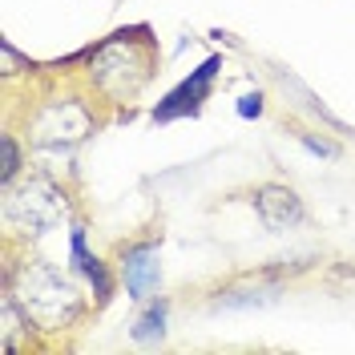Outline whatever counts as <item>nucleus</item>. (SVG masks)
Listing matches in <instances>:
<instances>
[{"label": "nucleus", "instance_id": "6e6552de", "mask_svg": "<svg viewBox=\"0 0 355 355\" xmlns=\"http://www.w3.org/2000/svg\"><path fill=\"white\" fill-rule=\"evenodd\" d=\"M162 323H166V319H162V307H154L150 315H141V323H137L133 335H137V339H154V335L162 339Z\"/></svg>", "mask_w": 355, "mask_h": 355}, {"label": "nucleus", "instance_id": "7ed1b4c3", "mask_svg": "<svg viewBox=\"0 0 355 355\" xmlns=\"http://www.w3.org/2000/svg\"><path fill=\"white\" fill-rule=\"evenodd\" d=\"M93 69H97L93 73L97 85L110 97H133L141 89V81H146V73H150V53L133 41H110L97 53Z\"/></svg>", "mask_w": 355, "mask_h": 355}, {"label": "nucleus", "instance_id": "f257e3e1", "mask_svg": "<svg viewBox=\"0 0 355 355\" xmlns=\"http://www.w3.org/2000/svg\"><path fill=\"white\" fill-rule=\"evenodd\" d=\"M8 299L17 303L24 327L33 323L37 331H65L85 315L81 287L69 275H61L57 266H44V263L24 266L21 275L8 283Z\"/></svg>", "mask_w": 355, "mask_h": 355}, {"label": "nucleus", "instance_id": "20e7f679", "mask_svg": "<svg viewBox=\"0 0 355 355\" xmlns=\"http://www.w3.org/2000/svg\"><path fill=\"white\" fill-rule=\"evenodd\" d=\"M89 125H93V117H89V110L81 101H53V105L37 117L33 137H37L41 150H73V146L89 133Z\"/></svg>", "mask_w": 355, "mask_h": 355}, {"label": "nucleus", "instance_id": "f03ea898", "mask_svg": "<svg viewBox=\"0 0 355 355\" xmlns=\"http://www.w3.org/2000/svg\"><path fill=\"white\" fill-rule=\"evenodd\" d=\"M69 218V198L65 190L49 178H28L4 198V222L8 230L21 234H49Z\"/></svg>", "mask_w": 355, "mask_h": 355}, {"label": "nucleus", "instance_id": "1a4fd4ad", "mask_svg": "<svg viewBox=\"0 0 355 355\" xmlns=\"http://www.w3.org/2000/svg\"><path fill=\"white\" fill-rule=\"evenodd\" d=\"M21 170V154H17V141L4 137V186H12V178Z\"/></svg>", "mask_w": 355, "mask_h": 355}, {"label": "nucleus", "instance_id": "0eeeda50", "mask_svg": "<svg viewBox=\"0 0 355 355\" xmlns=\"http://www.w3.org/2000/svg\"><path fill=\"white\" fill-rule=\"evenodd\" d=\"M214 69H218V61H206V65L198 69V77H194V81H186V85L170 97V105H162V110H157V117H174V113H182V110H198V105H194V101H186V97H206Z\"/></svg>", "mask_w": 355, "mask_h": 355}, {"label": "nucleus", "instance_id": "9d476101", "mask_svg": "<svg viewBox=\"0 0 355 355\" xmlns=\"http://www.w3.org/2000/svg\"><path fill=\"white\" fill-rule=\"evenodd\" d=\"M243 113H259V93L254 97H243Z\"/></svg>", "mask_w": 355, "mask_h": 355}, {"label": "nucleus", "instance_id": "39448f33", "mask_svg": "<svg viewBox=\"0 0 355 355\" xmlns=\"http://www.w3.org/2000/svg\"><path fill=\"white\" fill-rule=\"evenodd\" d=\"M254 210H259V218H263L266 230H295L299 222L307 218V210H303V198L291 190V186H279V182H266L254 190Z\"/></svg>", "mask_w": 355, "mask_h": 355}, {"label": "nucleus", "instance_id": "423d86ee", "mask_svg": "<svg viewBox=\"0 0 355 355\" xmlns=\"http://www.w3.org/2000/svg\"><path fill=\"white\" fill-rule=\"evenodd\" d=\"M125 287L133 299H146L157 287V246H133L125 254Z\"/></svg>", "mask_w": 355, "mask_h": 355}]
</instances>
